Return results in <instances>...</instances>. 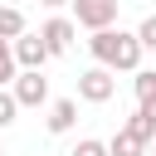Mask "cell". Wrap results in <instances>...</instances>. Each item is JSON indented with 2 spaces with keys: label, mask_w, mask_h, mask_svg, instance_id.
I'll use <instances>...</instances> for the list:
<instances>
[{
  "label": "cell",
  "mask_w": 156,
  "mask_h": 156,
  "mask_svg": "<svg viewBox=\"0 0 156 156\" xmlns=\"http://www.w3.org/2000/svg\"><path fill=\"white\" fill-rule=\"evenodd\" d=\"M88 54L112 73H141L146 49H141V39L132 29H98V34H88Z\"/></svg>",
  "instance_id": "obj_1"
},
{
  "label": "cell",
  "mask_w": 156,
  "mask_h": 156,
  "mask_svg": "<svg viewBox=\"0 0 156 156\" xmlns=\"http://www.w3.org/2000/svg\"><path fill=\"white\" fill-rule=\"evenodd\" d=\"M112 93H117V73H112V68L93 63V68H83V73H78V98H83V102L102 107V102H112Z\"/></svg>",
  "instance_id": "obj_2"
},
{
  "label": "cell",
  "mask_w": 156,
  "mask_h": 156,
  "mask_svg": "<svg viewBox=\"0 0 156 156\" xmlns=\"http://www.w3.org/2000/svg\"><path fill=\"white\" fill-rule=\"evenodd\" d=\"M117 5L122 0H73V24H83L88 34L117 29Z\"/></svg>",
  "instance_id": "obj_3"
},
{
  "label": "cell",
  "mask_w": 156,
  "mask_h": 156,
  "mask_svg": "<svg viewBox=\"0 0 156 156\" xmlns=\"http://www.w3.org/2000/svg\"><path fill=\"white\" fill-rule=\"evenodd\" d=\"M39 39L49 44V54L58 58V54H68L73 49V39H78V24L68 20V15H49L44 24H39Z\"/></svg>",
  "instance_id": "obj_4"
},
{
  "label": "cell",
  "mask_w": 156,
  "mask_h": 156,
  "mask_svg": "<svg viewBox=\"0 0 156 156\" xmlns=\"http://www.w3.org/2000/svg\"><path fill=\"white\" fill-rule=\"evenodd\" d=\"M54 54H49V44L39 39V34H24V39H15V63H20V73H44V63H49Z\"/></svg>",
  "instance_id": "obj_5"
},
{
  "label": "cell",
  "mask_w": 156,
  "mask_h": 156,
  "mask_svg": "<svg viewBox=\"0 0 156 156\" xmlns=\"http://www.w3.org/2000/svg\"><path fill=\"white\" fill-rule=\"evenodd\" d=\"M10 93H15V102H20V107H49V102H54V98H49V78H44V73H20Z\"/></svg>",
  "instance_id": "obj_6"
},
{
  "label": "cell",
  "mask_w": 156,
  "mask_h": 156,
  "mask_svg": "<svg viewBox=\"0 0 156 156\" xmlns=\"http://www.w3.org/2000/svg\"><path fill=\"white\" fill-rule=\"evenodd\" d=\"M73 122H78V98H54L44 112V127L54 136H63V132H73Z\"/></svg>",
  "instance_id": "obj_7"
},
{
  "label": "cell",
  "mask_w": 156,
  "mask_h": 156,
  "mask_svg": "<svg viewBox=\"0 0 156 156\" xmlns=\"http://www.w3.org/2000/svg\"><path fill=\"white\" fill-rule=\"evenodd\" d=\"M107 151H112V156H146V141H141L132 127H117V136L107 141Z\"/></svg>",
  "instance_id": "obj_8"
},
{
  "label": "cell",
  "mask_w": 156,
  "mask_h": 156,
  "mask_svg": "<svg viewBox=\"0 0 156 156\" xmlns=\"http://www.w3.org/2000/svg\"><path fill=\"white\" fill-rule=\"evenodd\" d=\"M24 34H29L24 15H20L15 5H0V39H10V44H15V39H24Z\"/></svg>",
  "instance_id": "obj_9"
},
{
  "label": "cell",
  "mask_w": 156,
  "mask_h": 156,
  "mask_svg": "<svg viewBox=\"0 0 156 156\" xmlns=\"http://www.w3.org/2000/svg\"><path fill=\"white\" fill-rule=\"evenodd\" d=\"M15 78H20V63H15V44H10V39H0V88H15Z\"/></svg>",
  "instance_id": "obj_10"
},
{
  "label": "cell",
  "mask_w": 156,
  "mask_h": 156,
  "mask_svg": "<svg viewBox=\"0 0 156 156\" xmlns=\"http://www.w3.org/2000/svg\"><path fill=\"white\" fill-rule=\"evenodd\" d=\"M132 88H136V102H146V98H156V68H141Z\"/></svg>",
  "instance_id": "obj_11"
},
{
  "label": "cell",
  "mask_w": 156,
  "mask_h": 156,
  "mask_svg": "<svg viewBox=\"0 0 156 156\" xmlns=\"http://www.w3.org/2000/svg\"><path fill=\"white\" fill-rule=\"evenodd\" d=\"M68 156H112V151H107V141H98V136H78V146H73Z\"/></svg>",
  "instance_id": "obj_12"
},
{
  "label": "cell",
  "mask_w": 156,
  "mask_h": 156,
  "mask_svg": "<svg viewBox=\"0 0 156 156\" xmlns=\"http://www.w3.org/2000/svg\"><path fill=\"white\" fill-rule=\"evenodd\" d=\"M15 117H20V102H15V93H10V88H0V132H5Z\"/></svg>",
  "instance_id": "obj_13"
},
{
  "label": "cell",
  "mask_w": 156,
  "mask_h": 156,
  "mask_svg": "<svg viewBox=\"0 0 156 156\" xmlns=\"http://www.w3.org/2000/svg\"><path fill=\"white\" fill-rule=\"evenodd\" d=\"M136 39H141V49H156V15H146L136 24Z\"/></svg>",
  "instance_id": "obj_14"
},
{
  "label": "cell",
  "mask_w": 156,
  "mask_h": 156,
  "mask_svg": "<svg viewBox=\"0 0 156 156\" xmlns=\"http://www.w3.org/2000/svg\"><path fill=\"white\" fill-rule=\"evenodd\" d=\"M44 10H63V5H73V0H39Z\"/></svg>",
  "instance_id": "obj_15"
},
{
  "label": "cell",
  "mask_w": 156,
  "mask_h": 156,
  "mask_svg": "<svg viewBox=\"0 0 156 156\" xmlns=\"http://www.w3.org/2000/svg\"><path fill=\"white\" fill-rule=\"evenodd\" d=\"M0 156H5V141H0Z\"/></svg>",
  "instance_id": "obj_16"
},
{
  "label": "cell",
  "mask_w": 156,
  "mask_h": 156,
  "mask_svg": "<svg viewBox=\"0 0 156 156\" xmlns=\"http://www.w3.org/2000/svg\"><path fill=\"white\" fill-rule=\"evenodd\" d=\"M151 151H156V141H151Z\"/></svg>",
  "instance_id": "obj_17"
}]
</instances>
